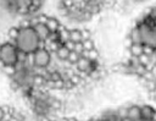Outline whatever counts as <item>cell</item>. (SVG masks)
I'll list each match as a JSON object with an SVG mask.
<instances>
[{"label": "cell", "mask_w": 156, "mask_h": 121, "mask_svg": "<svg viewBox=\"0 0 156 121\" xmlns=\"http://www.w3.org/2000/svg\"><path fill=\"white\" fill-rule=\"evenodd\" d=\"M40 39L38 38L33 27H20V34L16 39V46L26 53H34L39 49Z\"/></svg>", "instance_id": "obj_1"}, {"label": "cell", "mask_w": 156, "mask_h": 121, "mask_svg": "<svg viewBox=\"0 0 156 121\" xmlns=\"http://www.w3.org/2000/svg\"><path fill=\"white\" fill-rule=\"evenodd\" d=\"M17 46L10 42L0 44V64L2 66H15L17 64Z\"/></svg>", "instance_id": "obj_2"}, {"label": "cell", "mask_w": 156, "mask_h": 121, "mask_svg": "<svg viewBox=\"0 0 156 121\" xmlns=\"http://www.w3.org/2000/svg\"><path fill=\"white\" fill-rule=\"evenodd\" d=\"M34 60L35 66L46 68L51 62V53L46 49H38L37 51H34Z\"/></svg>", "instance_id": "obj_3"}, {"label": "cell", "mask_w": 156, "mask_h": 121, "mask_svg": "<svg viewBox=\"0 0 156 121\" xmlns=\"http://www.w3.org/2000/svg\"><path fill=\"white\" fill-rule=\"evenodd\" d=\"M33 28H34V31H35V33H37V35L40 40H48L49 39V35H50L51 31L48 28V26L45 23H38Z\"/></svg>", "instance_id": "obj_4"}, {"label": "cell", "mask_w": 156, "mask_h": 121, "mask_svg": "<svg viewBox=\"0 0 156 121\" xmlns=\"http://www.w3.org/2000/svg\"><path fill=\"white\" fill-rule=\"evenodd\" d=\"M128 38L132 40V43L134 44H143V39H141V33L138 26H134L128 35Z\"/></svg>", "instance_id": "obj_5"}, {"label": "cell", "mask_w": 156, "mask_h": 121, "mask_svg": "<svg viewBox=\"0 0 156 121\" xmlns=\"http://www.w3.org/2000/svg\"><path fill=\"white\" fill-rule=\"evenodd\" d=\"M128 117L133 121L141 119V106H138V105L128 106Z\"/></svg>", "instance_id": "obj_6"}, {"label": "cell", "mask_w": 156, "mask_h": 121, "mask_svg": "<svg viewBox=\"0 0 156 121\" xmlns=\"http://www.w3.org/2000/svg\"><path fill=\"white\" fill-rule=\"evenodd\" d=\"M128 51H129V55L132 56H141L144 54V44H132L129 48H128Z\"/></svg>", "instance_id": "obj_7"}, {"label": "cell", "mask_w": 156, "mask_h": 121, "mask_svg": "<svg viewBox=\"0 0 156 121\" xmlns=\"http://www.w3.org/2000/svg\"><path fill=\"white\" fill-rule=\"evenodd\" d=\"M155 112V109L150 105H143L141 106V119L145 121H149L152 119V115Z\"/></svg>", "instance_id": "obj_8"}, {"label": "cell", "mask_w": 156, "mask_h": 121, "mask_svg": "<svg viewBox=\"0 0 156 121\" xmlns=\"http://www.w3.org/2000/svg\"><path fill=\"white\" fill-rule=\"evenodd\" d=\"M48 26V28L51 31V32H57L61 27V23L58 22V20H56L55 17H48V21L45 23Z\"/></svg>", "instance_id": "obj_9"}, {"label": "cell", "mask_w": 156, "mask_h": 121, "mask_svg": "<svg viewBox=\"0 0 156 121\" xmlns=\"http://www.w3.org/2000/svg\"><path fill=\"white\" fill-rule=\"evenodd\" d=\"M69 40H72V42H74V43H80V42H83L82 31L78 29V28L69 29Z\"/></svg>", "instance_id": "obj_10"}, {"label": "cell", "mask_w": 156, "mask_h": 121, "mask_svg": "<svg viewBox=\"0 0 156 121\" xmlns=\"http://www.w3.org/2000/svg\"><path fill=\"white\" fill-rule=\"evenodd\" d=\"M69 50L65 46V45H61L60 48H58V50L56 51V56H57V59L58 60H62V61H66L67 59H68V55H69Z\"/></svg>", "instance_id": "obj_11"}, {"label": "cell", "mask_w": 156, "mask_h": 121, "mask_svg": "<svg viewBox=\"0 0 156 121\" xmlns=\"http://www.w3.org/2000/svg\"><path fill=\"white\" fill-rule=\"evenodd\" d=\"M82 56L89 59L90 61H98V59H99V51H98L96 49H93V50H84L83 54H82Z\"/></svg>", "instance_id": "obj_12"}, {"label": "cell", "mask_w": 156, "mask_h": 121, "mask_svg": "<svg viewBox=\"0 0 156 121\" xmlns=\"http://www.w3.org/2000/svg\"><path fill=\"white\" fill-rule=\"evenodd\" d=\"M43 2H44V0H32V6L29 7V12H30V13L37 12V11L41 7Z\"/></svg>", "instance_id": "obj_13"}, {"label": "cell", "mask_w": 156, "mask_h": 121, "mask_svg": "<svg viewBox=\"0 0 156 121\" xmlns=\"http://www.w3.org/2000/svg\"><path fill=\"white\" fill-rule=\"evenodd\" d=\"M82 55L80 54H78L77 51H71L69 53V55H68V59H67V61L68 62H71V64H73V65H76L77 62H78V60H79V57H80Z\"/></svg>", "instance_id": "obj_14"}, {"label": "cell", "mask_w": 156, "mask_h": 121, "mask_svg": "<svg viewBox=\"0 0 156 121\" xmlns=\"http://www.w3.org/2000/svg\"><path fill=\"white\" fill-rule=\"evenodd\" d=\"M2 71L7 75V76H10L11 78L16 75V68H15V66H2Z\"/></svg>", "instance_id": "obj_15"}, {"label": "cell", "mask_w": 156, "mask_h": 121, "mask_svg": "<svg viewBox=\"0 0 156 121\" xmlns=\"http://www.w3.org/2000/svg\"><path fill=\"white\" fill-rule=\"evenodd\" d=\"M83 46H84V50H93L95 49V43L93 39H88V40H83Z\"/></svg>", "instance_id": "obj_16"}, {"label": "cell", "mask_w": 156, "mask_h": 121, "mask_svg": "<svg viewBox=\"0 0 156 121\" xmlns=\"http://www.w3.org/2000/svg\"><path fill=\"white\" fill-rule=\"evenodd\" d=\"M139 61H140L141 65L147 66V65L151 62V56H149V55H146V54H143L141 56H139Z\"/></svg>", "instance_id": "obj_17"}, {"label": "cell", "mask_w": 156, "mask_h": 121, "mask_svg": "<svg viewBox=\"0 0 156 121\" xmlns=\"http://www.w3.org/2000/svg\"><path fill=\"white\" fill-rule=\"evenodd\" d=\"M116 114H117V116H118L119 119L128 117V108H119V109H117Z\"/></svg>", "instance_id": "obj_18"}, {"label": "cell", "mask_w": 156, "mask_h": 121, "mask_svg": "<svg viewBox=\"0 0 156 121\" xmlns=\"http://www.w3.org/2000/svg\"><path fill=\"white\" fill-rule=\"evenodd\" d=\"M27 55H28V53H26V51L18 49V51H17V60L21 61V62H24L26 59H27Z\"/></svg>", "instance_id": "obj_19"}, {"label": "cell", "mask_w": 156, "mask_h": 121, "mask_svg": "<svg viewBox=\"0 0 156 121\" xmlns=\"http://www.w3.org/2000/svg\"><path fill=\"white\" fill-rule=\"evenodd\" d=\"M82 31V38L83 40H88V39H91V32L89 29H80Z\"/></svg>", "instance_id": "obj_20"}, {"label": "cell", "mask_w": 156, "mask_h": 121, "mask_svg": "<svg viewBox=\"0 0 156 121\" xmlns=\"http://www.w3.org/2000/svg\"><path fill=\"white\" fill-rule=\"evenodd\" d=\"M74 51H77L78 54H83V51H84V46H83V43L80 42V43H76V46H74Z\"/></svg>", "instance_id": "obj_21"}, {"label": "cell", "mask_w": 156, "mask_h": 121, "mask_svg": "<svg viewBox=\"0 0 156 121\" xmlns=\"http://www.w3.org/2000/svg\"><path fill=\"white\" fill-rule=\"evenodd\" d=\"M63 45H65L69 51H73V50H74V46H76V43H74V42H72V40H67Z\"/></svg>", "instance_id": "obj_22"}, {"label": "cell", "mask_w": 156, "mask_h": 121, "mask_svg": "<svg viewBox=\"0 0 156 121\" xmlns=\"http://www.w3.org/2000/svg\"><path fill=\"white\" fill-rule=\"evenodd\" d=\"M5 117V111H4V109H2V106L0 105V121H2V119Z\"/></svg>", "instance_id": "obj_23"}, {"label": "cell", "mask_w": 156, "mask_h": 121, "mask_svg": "<svg viewBox=\"0 0 156 121\" xmlns=\"http://www.w3.org/2000/svg\"><path fill=\"white\" fill-rule=\"evenodd\" d=\"M121 121H133V120H130L129 117H124V119H121Z\"/></svg>", "instance_id": "obj_24"}, {"label": "cell", "mask_w": 156, "mask_h": 121, "mask_svg": "<svg viewBox=\"0 0 156 121\" xmlns=\"http://www.w3.org/2000/svg\"><path fill=\"white\" fill-rule=\"evenodd\" d=\"M152 121H156V110H155V112H154V115H152V119H151Z\"/></svg>", "instance_id": "obj_25"}, {"label": "cell", "mask_w": 156, "mask_h": 121, "mask_svg": "<svg viewBox=\"0 0 156 121\" xmlns=\"http://www.w3.org/2000/svg\"><path fill=\"white\" fill-rule=\"evenodd\" d=\"M135 121H145V120H143V119H139V120H135Z\"/></svg>", "instance_id": "obj_26"}, {"label": "cell", "mask_w": 156, "mask_h": 121, "mask_svg": "<svg viewBox=\"0 0 156 121\" xmlns=\"http://www.w3.org/2000/svg\"><path fill=\"white\" fill-rule=\"evenodd\" d=\"M149 121H152V120H149Z\"/></svg>", "instance_id": "obj_27"}]
</instances>
